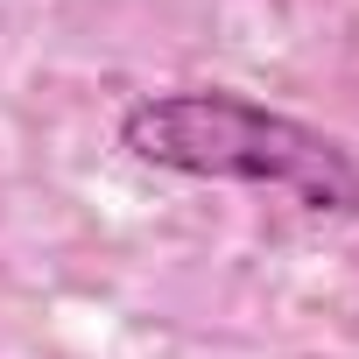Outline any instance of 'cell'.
<instances>
[{
  "label": "cell",
  "instance_id": "1",
  "mask_svg": "<svg viewBox=\"0 0 359 359\" xmlns=\"http://www.w3.org/2000/svg\"><path fill=\"white\" fill-rule=\"evenodd\" d=\"M113 141L127 162L191 176V184H240V191H275L317 219H359V155L233 85H169V92H134L113 120Z\"/></svg>",
  "mask_w": 359,
  "mask_h": 359
}]
</instances>
